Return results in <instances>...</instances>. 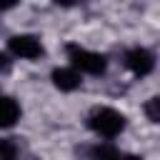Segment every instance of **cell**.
I'll return each mask as SVG.
<instances>
[{"label":"cell","instance_id":"6da1fadb","mask_svg":"<svg viewBox=\"0 0 160 160\" xmlns=\"http://www.w3.org/2000/svg\"><path fill=\"white\" fill-rule=\"evenodd\" d=\"M88 128L100 138H118L128 128V118L115 108H92L88 115Z\"/></svg>","mask_w":160,"mask_h":160},{"label":"cell","instance_id":"5b68a950","mask_svg":"<svg viewBox=\"0 0 160 160\" xmlns=\"http://www.w3.org/2000/svg\"><path fill=\"white\" fill-rule=\"evenodd\" d=\"M50 78H52V85H55L58 90H62V92H72V90H78V88L82 85L80 72L72 70V68H55Z\"/></svg>","mask_w":160,"mask_h":160},{"label":"cell","instance_id":"277c9868","mask_svg":"<svg viewBox=\"0 0 160 160\" xmlns=\"http://www.w3.org/2000/svg\"><path fill=\"white\" fill-rule=\"evenodd\" d=\"M125 68L132 72V75H138V78H145V75H150L152 70H155V55L148 50V48H130L128 52H125Z\"/></svg>","mask_w":160,"mask_h":160},{"label":"cell","instance_id":"52a82bcc","mask_svg":"<svg viewBox=\"0 0 160 160\" xmlns=\"http://www.w3.org/2000/svg\"><path fill=\"white\" fill-rule=\"evenodd\" d=\"M92 160H142L140 155H130V152H122L118 150L115 145H95L90 150Z\"/></svg>","mask_w":160,"mask_h":160},{"label":"cell","instance_id":"30bf717a","mask_svg":"<svg viewBox=\"0 0 160 160\" xmlns=\"http://www.w3.org/2000/svg\"><path fill=\"white\" fill-rule=\"evenodd\" d=\"M10 68H12V58L8 52H0V72H10Z\"/></svg>","mask_w":160,"mask_h":160},{"label":"cell","instance_id":"8992f818","mask_svg":"<svg viewBox=\"0 0 160 160\" xmlns=\"http://www.w3.org/2000/svg\"><path fill=\"white\" fill-rule=\"evenodd\" d=\"M20 105H18V100L15 98H10V95H0V128L5 130V128H12L18 120H20Z\"/></svg>","mask_w":160,"mask_h":160},{"label":"cell","instance_id":"ba28073f","mask_svg":"<svg viewBox=\"0 0 160 160\" xmlns=\"http://www.w3.org/2000/svg\"><path fill=\"white\" fill-rule=\"evenodd\" d=\"M0 160H18V142L10 138H0Z\"/></svg>","mask_w":160,"mask_h":160},{"label":"cell","instance_id":"9c48e42d","mask_svg":"<svg viewBox=\"0 0 160 160\" xmlns=\"http://www.w3.org/2000/svg\"><path fill=\"white\" fill-rule=\"evenodd\" d=\"M145 112L150 122H160V98H150L145 105Z\"/></svg>","mask_w":160,"mask_h":160},{"label":"cell","instance_id":"3957f363","mask_svg":"<svg viewBox=\"0 0 160 160\" xmlns=\"http://www.w3.org/2000/svg\"><path fill=\"white\" fill-rule=\"evenodd\" d=\"M8 50H10V58H22V60H40L45 55V48L40 42V38L35 35H12L8 40Z\"/></svg>","mask_w":160,"mask_h":160},{"label":"cell","instance_id":"7a4b0ae2","mask_svg":"<svg viewBox=\"0 0 160 160\" xmlns=\"http://www.w3.org/2000/svg\"><path fill=\"white\" fill-rule=\"evenodd\" d=\"M65 52H68V60H70V68L78 70V72H88V75H102L108 70V58L95 52V50H88L78 42H68L65 45Z\"/></svg>","mask_w":160,"mask_h":160}]
</instances>
